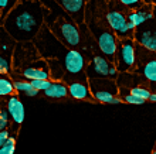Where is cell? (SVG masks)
<instances>
[{
  "label": "cell",
  "mask_w": 156,
  "mask_h": 154,
  "mask_svg": "<svg viewBox=\"0 0 156 154\" xmlns=\"http://www.w3.org/2000/svg\"><path fill=\"white\" fill-rule=\"evenodd\" d=\"M45 24V7L41 0H20L2 23L7 34L17 43H30Z\"/></svg>",
  "instance_id": "6da1fadb"
},
{
  "label": "cell",
  "mask_w": 156,
  "mask_h": 154,
  "mask_svg": "<svg viewBox=\"0 0 156 154\" xmlns=\"http://www.w3.org/2000/svg\"><path fill=\"white\" fill-rule=\"evenodd\" d=\"M41 3L45 7V26L54 36L68 48L87 50L82 36V29L87 24L80 27L55 0H41Z\"/></svg>",
  "instance_id": "7a4b0ae2"
},
{
  "label": "cell",
  "mask_w": 156,
  "mask_h": 154,
  "mask_svg": "<svg viewBox=\"0 0 156 154\" xmlns=\"http://www.w3.org/2000/svg\"><path fill=\"white\" fill-rule=\"evenodd\" d=\"M98 0H91V6L88 7V14H91V17L87 16L85 24L88 26V30L91 31V34L94 36L98 50L102 53V55L109 60L112 64H115L116 61V51H118V37L115 36V33L112 31V29L108 24L107 14L101 16V10H102L107 4L97 3Z\"/></svg>",
  "instance_id": "3957f363"
},
{
  "label": "cell",
  "mask_w": 156,
  "mask_h": 154,
  "mask_svg": "<svg viewBox=\"0 0 156 154\" xmlns=\"http://www.w3.org/2000/svg\"><path fill=\"white\" fill-rule=\"evenodd\" d=\"M33 43L40 54V57L43 60H47V61L48 60H60L64 62V58L70 50L54 36L51 30L45 24L41 29V31L38 33V36L34 38Z\"/></svg>",
  "instance_id": "277c9868"
},
{
  "label": "cell",
  "mask_w": 156,
  "mask_h": 154,
  "mask_svg": "<svg viewBox=\"0 0 156 154\" xmlns=\"http://www.w3.org/2000/svg\"><path fill=\"white\" fill-rule=\"evenodd\" d=\"M128 14H129V10L123 7L118 0H108L107 20L112 31L118 37V40L133 38L135 36V29L128 20Z\"/></svg>",
  "instance_id": "5b68a950"
},
{
  "label": "cell",
  "mask_w": 156,
  "mask_h": 154,
  "mask_svg": "<svg viewBox=\"0 0 156 154\" xmlns=\"http://www.w3.org/2000/svg\"><path fill=\"white\" fill-rule=\"evenodd\" d=\"M64 67H66L64 82L67 85L73 82H88V77H87L88 60L81 50H68L64 58Z\"/></svg>",
  "instance_id": "8992f818"
},
{
  "label": "cell",
  "mask_w": 156,
  "mask_h": 154,
  "mask_svg": "<svg viewBox=\"0 0 156 154\" xmlns=\"http://www.w3.org/2000/svg\"><path fill=\"white\" fill-rule=\"evenodd\" d=\"M91 93L97 102L104 105H121L122 98H119V86L115 79L101 78V79H88Z\"/></svg>",
  "instance_id": "52a82bcc"
},
{
  "label": "cell",
  "mask_w": 156,
  "mask_h": 154,
  "mask_svg": "<svg viewBox=\"0 0 156 154\" xmlns=\"http://www.w3.org/2000/svg\"><path fill=\"white\" fill-rule=\"evenodd\" d=\"M136 74L144 78L151 86L152 93H156V53L149 51L142 45L136 44Z\"/></svg>",
  "instance_id": "ba28073f"
},
{
  "label": "cell",
  "mask_w": 156,
  "mask_h": 154,
  "mask_svg": "<svg viewBox=\"0 0 156 154\" xmlns=\"http://www.w3.org/2000/svg\"><path fill=\"white\" fill-rule=\"evenodd\" d=\"M115 65L119 74L135 72L136 69V43L133 38L119 40Z\"/></svg>",
  "instance_id": "9c48e42d"
},
{
  "label": "cell",
  "mask_w": 156,
  "mask_h": 154,
  "mask_svg": "<svg viewBox=\"0 0 156 154\" xmlns=\"http://www.w3.org/2000/svg\"><path fill=\"white\" fill-rule=\"evenodd\" d=\"M40 54H38L36 45L33 41L30 43H17L14 54H13V71L20 72L24 68L40 60Z\"/></svg>",
  "instance_id": "30bf717a"
},
{
  "label": "cell",
  "mask_w": 156,
  "mask_h": 154,
  "mask_svg": "<svg viewBox=\"0 0 156 154\" xmlns=\"http://www.w3.org/2000/svg\"><path fill=\"white\" fill-rule=\"evenodd\" d=\"M136 44L142 45L149 51L156 53V6L153 10V17L135 30L133 36Z\"/></svg>",
  "instance_id": "8fae6325"
},
{
  "label": "cell",
  "mask_w": 156,
  "mask_h": 154,
  "mask_svg": "<svg viewBox=\"0 0 156 154\" xmlns=\"http://www.w3.org/2000/svg\"><path fill=\"white\" fill-rule=\"evenodd\" d=\"M112 62L105 55L94 54L92 60L88 62L87 67V77L88 79H101V78H109Z\"/></svg>",
  "instance_id": "7c38bea8"
},
{
  "label": "cell",
  "mask_w": 156,
  "mask_h": 154,
  "mask_svg": "<svg viewBox=\"0 0 156 154\" xmlns=\"http://www.w3.org/2000/svg\"><path fill=\"white\" fill-rule=\"evenodd\" d=\"M66 10L80 27L85 24L87 0H55Z\"/></svg>",
  "instance_id": "4fadbf2b"
},
{
  "label": "cell",
  "mask_w": 156,
  "mask_h": 154,
  "mask_svg": "<svg viewBox=\"0 0 156 154\" xmlns=\"http://www.w3.org/2000/svg\"><path fill=\"white\" fill-rule=\"evenodd\" d=\"M17 74H20L21 77L29 82L38 81V79H51L48 62L45 61V60H43V58L37 60L30 67H27V68H24L23 71H20V72H17Z\"/></svg>",
  "instance_id": "5bb4252c"
},
{
  "label": "cell",
  "mask_w": 156,
  "mask_h": 154,
  "mask_svg": "<svg viewBox=\"0 0 156 154\" xmlns=\"http://www.w3.org/2000/svg\"><path fill=\"white\" fill-rule=\"evenodd\" d=\"M153 10H155V6L152 3L145 4L142 7H139L138 10H133V12H129L128 14V20L131 23V26L133 29H138L139 26H142L144 23H146L148 20H151L153 17Z\"/></svg>",
  "instance_id": "9a60e30c"
},
{
  "label": "cell",
  "mask_w": 156,
  "mask_h": 154,
  "mask_svg": "<svg viewBox=\"0 0 156 154\" xmlns=\"http://www.w3.org/2000/svg\"><path fill=\"white\" fill-rule=\"evenodd\" d=\"M6 106H7L9 115H10L13 123L16 126V129H19V126L24 122L26 110H24L23 103H21L20 99H19L16 95H12V96H9L7 102H6Z\"/></svg>",
  "instance_id": "2e32d148"
},
{
  "label": "cell",
  "mask_w": 156,
  "mask_h": 154,
  "mask_svg": "<svg viewBox=\"0 0 156 154\" xmlns=\"http://www.w3.org/2000/svg\"><path fill=\"white\" fill-rule=\"evenodd\" d=\"M68 91L70 96L78 99V101H95L90 89L88 82H73L68 84Z\"/></svg>",
  "instance_id": "e0dca14e"
},
{
  "label": "cell",
  "mask_w": 156,
  "mask_h": 154,
  "mask_svg": "<svg viewBox=\"0 0 156 154\" xmlns=\"http://www.w3.org/2000/svg\"><path fill=\"white\" fill-rule=\"evenodd\" d=\"M44 95L47 98H51V99H62V98L70 95L68 85L64 81H53V85L45 91Z\"/></svg>",
  "instance_id": "ac0fdd59"
},
{
  "label": "cell",
  "mask_w": 156,
  "mask_h": 154,
  "mask_svg": "<svg viewBox=\"0 0 156 154\" xmlns=\"http://www.w3.org/2000/svg\"><path fill=\"white\" fill-rule=\"evenodd\" d=\"M47 61V60H45ZM50 74H51V81H64L66 77V67L64 62L60 60H48Z\"/></svg>",
  "instance_id": "d6986e66"
},
{
  "label": "cell",
  "mask_w": 156,
  "mask_h": 154,
  "mask_svg": "<svg viewBox=\"0 0 156 154\" xmlns=\"http://www.w3.org/2000/svg\"><path fill=\"white\" fill-rule=\"evenodd\" d=\"M14 89H16V92L23 93L26 96H37L38 95V91L34 89L31 82L29 81H21V79L14 81Z\"/></svg>",
  "instance_id": "ffe728a7"
},
{
  "label": "cell",
  "mask_w": 156,
  "mask_h": 154,
  "mask_svg": "<svg viewBox=\"0 0 156 154\" xmlns=\"http://www.w3.org/2000/svg\"><path fill=\"white\" fill-rule=\"evenodd\" d=\"M14 92H16L14 81H12V78L9 75H2L0 77V95L6 98V96H12Z\"/></svg>",
  "instance_id": "44dd1931"
},
{
  "label": "cell",
  "mask_w": 156,
  "mask_h": 154,
  "mask_svg": "<svg viewBox=\"0 0 156 154\" xmlns=\"http://www.w3.org/2000/svg\"><path fill=\"white\" fill-rule=\"evenodd\" d=\"M19 2L20 0H0V13H2L0 14V24L7 19L10 12L19 4Z\"/></svg>",
  "instance_id": "7402d4cb"
},
{
  "label": "cell",
  "mask_w": 156,
  "mask_h": 154,
  "mask_svg": "<svg viewBox=\"0 0 156 154\" xmlns=\"http://www.w3.org/2000/svg\"><path fill=\"white\" fill-rule=\"evenodd\" d=\"M118 2L122 4L123 7H126L129 12L138 10V9L145 6V4L152 3V0H118Z\"/></svg>",
  "instance_id": "603a6c76"
},
{
  "label": "cell",
  "mask_w": 156,
  "mask_h": 154,
  "mask_svg": "<svg viewBox=\"0 0 156 154\" xmlns=\"http://www.w3.org/2000/svg\"><path fill=\"white\" fill-rule=\"evenodd\" d=\"M129 92H131L132 95H135V96L140 98V99H144V101H149V99H151V95H152V92H151L148 88H145V86H136V88L131 89Z\"/></svg>",
  "instance_id": "cb8c5ba5"
},
{
  "label": "cell",
  "mask_w": 156,
  "mask_h": 154,
  "mask_svg": "<svg viewBox=\"0 0 156 154\" xmlns=\"http://www.w3.org/2000/svg\"><path fill=\"white\" fill-rule=\"evenodd\" d=\"M14 151H16V139L12 136L6 142V144L0 146V154H14Z\"/></svg>",
  "instance_id": "d4e9b609"
},
{
  "label": "cell",
  "mask_w": 156,
  "mask_h": 154,
  "mask_svg": "<svg viewBox=\"0 0 156 154\" xmlns=\"http://www.w3.org/2000/svg\"><path fill=\"white\" fill-rule=\"evenodd\" d=\"M31 85L38 92H45L50 86L53 85V81L51 79H38V81H31Z\"/></svg>",
  "instance_id": "484cf974"
},
{
  "label": "cell",
  "mask_w": 156,
  "mask_h": 154,
  "mask_svg": "<svg viewBox=\"0 0 156 154\" xmlns=\"http://www.w3.org/2000/svg\"><path fill=\"white\" fill-rule=\"evenodd\" d=\"M119 91H123V89H119ZM125 93L126 95H122V101L123 102H126V103H131V105H144L146 101H144V99H140V98L135 96V95H132L131 92H126L125 91Z\"/></svg>",
  "instance_id": "4316f807"
},
{
  "label": "cell",
  "mask_w": 156,
  "mask_h": 154,
  "mask_svg": "<svg viewBox=\"0 0 156 154\" xmlns=\"http://www.w3.org/2000/svg\"><path fill=\"white\" fill-rule=\"evenodd\" d=\"M9 110L7 109H2L0 110V129L2 130H7L9 125Z\"/></svg>",
  "instance_id": "83f0119b"
},
{
  "label": "cell",
  "mask_w": 156,
  "mask_h": 154,
  "mask_svg": "<svg viewBox=\"0 0 156 154\" xmlns=\"http://www.w3.org/2000/svg\"><path fill=\"white\" fill-rule=\"evenodd\" d=\"M10 137H12V136L9 134V130H2V132H0V146L6 144V142H7Z\"/></svg>",
  "instance_id": "f1b7e54d"
},
{
  "label": "cell",
  "mask_w": 156,
  "mask_h": 154,
  "mask_svg": "<svg viewBox=\"0 0 156 154\" xmlns=\"http://www.w3.org/2000/svg\"><path fill=\"white\" fill-rule=\"evenodd\" d=\"M151 102H156V93H152L151 95V99H149Z\"/></svg>",
  "instance_id": "f546056e"
},
{
  "label": "cell",
  "mask_w": 156,
  "mask_h": 154,
  "mask_svg": "<svg viewBox=\"0 0 156 154\" xmlns=\"http://www.w3.org/2000/svg\"><path fill=\"white\" fill-rule=\"evenodd\" d=\"M152 4L153 6H156V0H152Z\"/></svg>",
  "instance_id": "4dcf8cb0"
},
{
  "label": "cell",
  "mask_w": 156,
  "mask_h": 154,
  "mask_svg": "<svg viewBox=\"0 0 156 154\" xmlns=\"http://www.w3.org/2000/svg\"><path fill=\"white\" fill-rule=\"evenodd\" d=\"M153 153H155V154H156V146H155V149H153Z\"/></svg>",
  "instance_id": "1f68e13d"
},
{
  "label": "cell",
  "mask_w": 156,
  "mask_h": 154,
  "mask_svg": "<svg viewBox=\"0 0 156 154\" xmlns=\"http://www.w3.org/2000/svg\"><path fill=\"white\" fill-rule=\"evenodd\" d=\"M152 154H155V153H152Z\"/></svg>",
  "instance_id": "d6a6232c"
},
{
  "label": "cell",
  "mask_w": 156,
  "mask_h": 154,
  "mask_svg": "<svg viewBox=\"0 0 156 154\" xmlns=\"http://www.w3.org/2000/svg\"><path fill=\"white\" fill-rule=\"evenodd\" d=\"M107 2H108V0H107Z\"/></svg>",
  "instance_id": "836d02e7"
}]
</instances>
